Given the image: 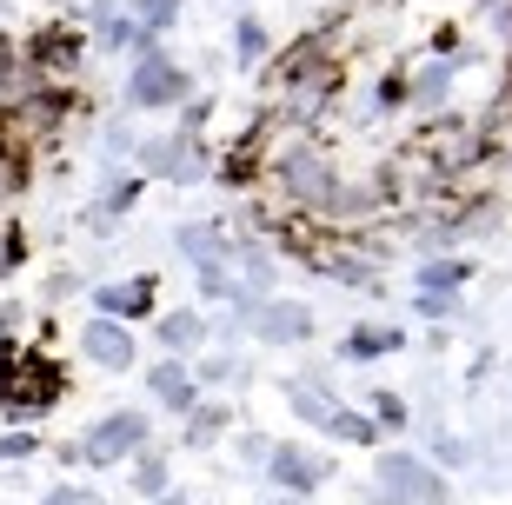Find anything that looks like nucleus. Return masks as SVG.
Returning a JSON list of instances; mask_svg holds the SVG:
<instances>
[{"instance_id": "nucleus-1", "label": "nucleus", "mask_w": 512, "mask_h": 505, "mask_svg": "<svg viewBox=\"0 0 512 505\" xmlns=\"http://www.w3.org/2000/svg\"><path fill=\"white\" fill-rule=\"evenodd\" d=\"M0 399H7V412H47L60 406V373L40 353L0 346Z\"/></svg>"}, {"instance_id": "nucleus-2", "label": "nucleus", "mask_w": 512, "mask_h": 505, "mask_svg": "<svg viewBox=\"0 0 512 505\" xmlns=\"http://www.w3.org/2000/svg\"><path fill=\"white\" fill-rule=\"evenodd\" d=\"M380 499L386 505H439L446 499V486H439L433 466H419L413 452H380Z\"/></svg>"}, {"instance_id": "nucleus-3", "label": "nucleus", "mask_w": 512, "mask_h": 505, "mask_svg": "<svg viewBox=\"0 0 512 505\" xmlns=\"http://www.w3.org/2000/svg\"><path fill=\"white\" fill-rule=\"evenodd\" d=\"M74 452L87 459V466H120L127 452H147V419H140V412H107Z\"/></svg>"}, {"instance_id": "nucleus-4", "label": "nucleus", "mask_w": 512, "mask_h": 505, "mask_svg": "<svg viewBox=\"0 0 512 505\" xmlns=\"http://www.w3.org/2000/svg\"><path fill=\"white\" fill-rule=\"evenodd\" d=\"M193 94V74L187 67H173V60H140L133 67V80H127V100L133 107H180V100Z\"/></svg>"}, {"instance_id": "nucleus-5", "label": "nucleus", "mask_w": 512, "mask_h": 505, "mask_svg": "<svg viewBox=\"0 0 512 505\" xmlns=\"http://www.w3.org/2000/svg\"><path fill=\"white\" fill-rule=\"evenodd\" d=\"M80 353L94 359V366H107V373H127L133 366V326H120V319H87V326H80Z\"/></svg>"}, {"instance_id": "nucleus-6", "label": "nucleus", "mask_w": 512, "mask_h": 505, "mask_svg": "<svg viewBox=\"0 0 512 505\" xmlns=\"http://www.w3.org/2000/svg\"><path fill=\"white\" fill-rule=\"evenodd\" d=\"M253 339H266V346H306L313 339V313L300 300H266L260 319H253Z\"/></svg>"}, {"instance_id": "nucleus-7", "label": "nucleus", "mask_w": 512, "mask_h": 505, "mask_svg": "<svg viewBox=\"0 0 512 505\" xmlns=\"http://www.w3.org/2000/svg\"><path fill=\"white\" fill-rule=\"evenodd\" d=\"M266 472H273V486H286L293 499H306V492H320L326 459H313V452H300V446H273L266 452Z\"/></svg>"}, {"instance_id": "nucleus-8", "label": "nucleus", "mask_w": 512, "mask_h": 505, "mask_svg": "<svg viewBox=\"0 0 512 505\" xmlns=\"http://www.w3.org/2000/svg\"><path fill=\"white\" fill-rule=\"evenodd\" d=\"M280 187L293 193V200H320V193L333 187V173H326V160H320L313 147H293V153L280 160Z\"/></svg>"}, {"instance_id": "nucleus-9", "label": "nucleus", "mask_w": 512, "mask_h": 505, "mask_svg": "<svg viewBox=\"0 0 512 505\" xmlns=\"http://www.w3.org/2000/svg\"><path fill=\"white\" fill-rule=\"evenodd\" d=\"M147 386H153V399H160L167 412H193L200 406V379H193L180 359H160V366L147 373Z\"/></svg>"}, {"instance_id": "nucleus-10", "label": "nucleus", "mask_w": 512, "mask_h": 505, "mask_svg": "<svg viewBox=\"0 0 512 505\" xmlns=\"http://www.w3.org/2000/svg\"><path fill=\"white\" fill-rule=\"evenodd\" d=\"M94 306H100V319H147L153 313V280H120V286H100L94 293Z\"/></svg>"}, {"instance_id": "nucleus-11", "label": "nucleus", "mask_w": 512, "mask_h": 505, "mask_svg": "<svg viewBox=\"0 0 512 505\" xmlns=\"http://www.w3.org/2000/svg\"><path fill=\"white\" fill-rule=\"evenodd\" d=\"M173 246H180L193 266H227L233 260V240L220 233V226H180V233H173Z\"/></svg>"}, {"instance_id": "nucleus-12", "label": "nucleus", "mask_w": 512, "mask_h": 505, "mask_svg": "<svg viewBox=\"0 0 512 505\" xmlns=\"http://www.w3.org/2000/svg\"><path fill=\"white\" fill-rule=\"evenodd\" d=\"M200 339H207V319H200V313H167V319H160V346H167L173 359L193 353Z\"/></svg>"}, {"instance_id": "nucleus-13", "label": "nucleus", "mask_w": 512, "mask_h": 505, "mask_svg": "<svg viewBox=\"0 0 512 505\" xmlns=\"http://www.w3.org/2000/svg\"><path fill=\"white\" fill-rule=\"evenodd\" d=\"M340 353H346V359H380V353H399V326H353Z\"/></svg>"}, {"instance_id": "nucleus-14", "label": "nucleus", "mask_w": 512, "mask_h": 505, "mask_svg": "<svg viewBox=\"0 0 512 505\" xmlns=\"http://www.w3.org/2000/svg\"><path fill=\"white\" fill-rule=\"evenodd\" d=\"M326 432H333V439H346V446H380V426H373V419H360V412H346V406H333Z\"/></svg>"}, {"instance_id": "nucleus-15", "label": "nucleus", "mask_w": 512, "mask_h": 505, "mask_svg": "<svg viewBox=\"0 0 512 505\" xmlns=\"http://www.w3.org/2000/svg\"><path fill=\"white\" fill-rule=\"evenodd\" d=\"M133 492H140V499H167V459L153 446L133 459Z\"/></svg>"}, {"instance_id": "nucleus-16", "label": "nucleus", "mask_w": 512, "mask_h": 505, "mask_svg": "<svg viewBox=\"0 0 512 505\" xmlns=\"http://www.w3.org/2000/svg\"><path fill=\"white\" fill-rule=\"evenodd\" d=\"M180 7L187 0H133V20H140V34H160V27L180 20Z\"/></svg>"}, {"instance_id": "nucleus-17", "label": "nucleus", "mask_w": 512, "mask_h": 505, "mask_svg": "<svg viewBox=\"0 0 512 505\" xmlns=\"http://www.w3.org/2000/svg\"><path fill=\"white\" fill-rule=\"evenodd\" d=\"M459 280H466V260H433L426 273H419V286H426V293H439V300H453Z\"/></svg>"}, {"instance_id": "nucleus-18", "label": "nucleus", "mask_w": 512, "mask_h": 505, "mask_svg": "<svg viewBox=\"0 0 512 505\" xmlns=\"http://www.w3.org/2000/svg\"><path fill=\"white\" fill-rule=\"evenodd\" d=\"M220 426H227V406H193L187 412V446H207Z\"/></svg>"}, {"instance_id": "nucleus-19", "label": "nucleus", "mask_w": 512, "mask_h": 505, "mask_svg": "<svg viewBox=\"0 0 512 505\" xmlns=\"http://www.w3.org/2000/svg\"><path fill=\"white\" fill-rule=\"evenodd\" d=\"M233 54H240V60H260V54H266V27H260L253 14L233 20Z\"/></svg>"}, {"instance_id": "nucleus-20", "label": "nucleus", "mask_w": 512, "mask_h": 505, "mask_svg": "<svg viewBox=\"0 0 512 505\" xmlns=\"http://www.w3.org/2000/svg\"><path fill=\"white\" fill-rule=\"evenodd\" d=\"M293 412H300V419H313V426H326V419H333V399L320 393V386H293Z\"/></svg>"}, {"instance_id": "nucleus-21", "label": "nucleus", "mask_w": 512, "mask_h": 505, "mask_svg": "<svg viewBox=\"0 0 512 505\" xmlns=\"http://www.w3.org/2000/svg\"><path fill=\"white\" fill-rule=\"evenodd\" d=\"M446 80H453V74H446V67H426V74H419L413 87H406V100H426V107H433V100L446 94Z\"/></svg>"}, {"instance_id": "nucleus-22", "label": "nucleus", "mask_w": 512, "mask_h": 505, "mask_svg": "<svg viewBox=\"0 0 512 505\" xmlns=\"http://www.w3.org/2000/svg\"><path fill=\"white\" fill-rule=\"evenodd\" d=\"M140 187H147L140 173H133V180H114V193H107V206H100V213H107V220H114V213H127V206L140 200Z\"/></svg>"}, {"instance_id": "nucleus-23", "label": "nucleus", "mask_w": 512, "mask_h": 505, "mask_svg": "<svg viewBox=\"0 0 512 505\" xmlns=\"http://www.w3.org/2000/svg\"><path fill=\"white\" fill-rule=\"evenodd\" d=\"M373 426H406V406H399V393H373Z\"/></svg>"}, {"instance_id": "nucleus-24", "label": "nucleus", "mask_w": 512, "mask_h": 505, "mask_svg": "<svg viewBox=\"0 0 512 505\" xmlns=\"http://www.w3.org/2000/svg\"><path fill=\"white\" fill-rule=\"evenodd\" d=\"M34 452H40L34 432H7V439H0V466H7V459H34Z\"/></svg>"}, {"instance_id": "nucleus-25", "label": "nucleus", "mask_w": 512, "mask_h": 505, "mask_svg": "<svg viewBox=\"0 0 512 505\" xmlns=\"http://www.w3.org/2000/svg\"><path fill=\"white\" fill-rule=\"evenodd\" d=\"M433 452H439V466H466V459H473V452L459 446L453 432H439V439H433Z\"/></svg>"}, {"instance_id": "nucleus-26", "label": "nucleus", "mask_w": 512, "mask_h": 505, "mask_svg": "<svg viewBox=\"0 0 512 505\" xmlns=\"http://www.w3.org/2000/svg\"><path fill=\"white\" fill-rule=\"evenodd\" d=\"M40 505H94V492H80V486H54Z\"/></svg>"}, {"instance_id": "nucleus-27", "label": "nucleus", "mask_w": 512, "mask_h": 505, "mask_svg": "<svg viewBox=\"0 0 512 505\" xmlns=\"http://www.w3.org/2000/svg\"><path fill=\"white\" fill-rule=\"evenodd\" d=\"M200 379H213V386H220V379H233V359H227V353H213L207 366H200Z\"/></svg>"}, {"instance_id": "nucleus-28", "label": "nucleus", "mask_w": 512, "mask_h": 505, "mask_svg": "<svg viewBox=\"0 0 512 505\" xmlns=\"http://www.w3.org/2000/svg\"><path fill=\"white\" fill-rule=\"evenodd\" d=\"M419 313H426V319H446V313H453V300H439V293H419Z\"/></svg>"}, {"instance_id": "nucleus-29", "label": "nucleus", "mask_w": 512, "mask_h": 505, "mask_svg": "<svg viewBox=\"0 0 512 505\" xmlns=\"http://www.w3.org/2000/svg\"><path fill=\"white\" fill-rule=\"evenodd\" d=\"M20 319V306H0V333H7V326H14Z\"/></svg>"}, {"instance_id": "nucleus-30", "label": "nucleus", "mask_w": 512, "mask_h": 505, "mask_svg": "<svg viewBox=\"0 0 512 505\" xmlns=\"http://www.w3.org/2000/svg\"><path fill=\"white\" fill-rule=\"evenodd\" d=\"M153 505H180V492H167V499H153Z\"/></svg>"}, {"instance_id": "nucleus-31", "label": "nucleus", "mask_w": 512, "mask_h": 505, "mask_svg": "<svg viewBox=\"0 0 512 505\" xmlns=\"http://www.w3.org/2000/svg\"><path fill=\"white\" fill-rule=\"evenodd\" d=\"M280 505H313V499H280Z\"/></svg>"}, {"instance_id": "nucleus-32", "label": "nucleus", "mask_w": 512, "mask_h": 505, "mask_svg": "<svg viewBox=\"0 0 512 505\" xmlns=\"http://www.w3.org/2000/svg\"><path fill=\"white\" fill-rule=\"evenodd\" d=\"M0 180H7V160H0Z\"/></svg>"}]
</instances>
